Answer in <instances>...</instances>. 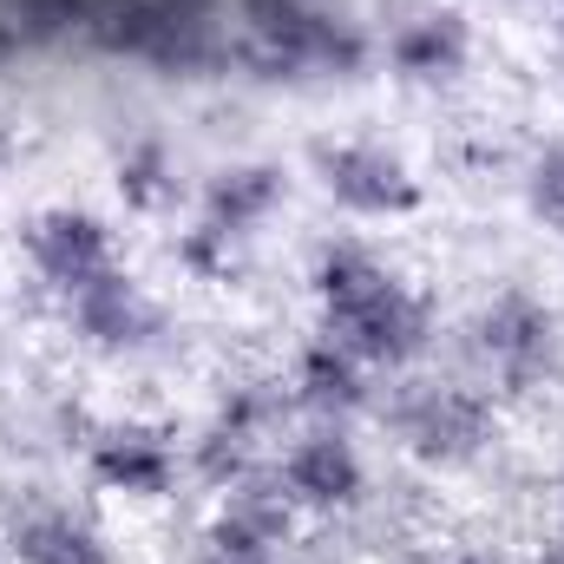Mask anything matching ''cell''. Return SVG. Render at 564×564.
<instances>
[{
	"instance_id": "obj_1",
	"label": "cell",
	"mask_w": 564,
	"mask_h": 564,
	"mask_svg": "<svg viewBox=\"0 0 564 564\" xmlns=\"http://www.w3.org/2000/svg\"><path fill=\"white\" fill-rule=\"evenodd\" d=\"M315 295L328 308V335L348 355L375 361V368H401L426 348V302L361 243H328L322 250Z\"/></svg>"
},
{
	"instance_id": "obj_2",
	"label": "cell",
	"mask_w": 564,
	"mask_h": 564,
	"mask_svg": "<svg viewBox=\"0 0 564 564\" xmlns=\"http://www.w3.org/2000/svg\"><path fill=\"white\" fill-rule=\"evenodd\" d=\"M237 53L263 79H295V73H361L368 40L355 20L315 7V0H243L237 13Z\"/></svg>"
},
{
	"instance_id": "obj_3",
	"label": "cell",
	"mask_w": 564,
	"mask_h": 564,
	"mask_svg": "<svg viewBox=\"0 0 564 564\" xmlns=\"http://www.w3.org/2000/svg\"><path fill=\"white\" fill-rule=\"evenodd\" d=\"M112 53L144 59L158 73H191L210 59L217 26H210V0H93L86 20Z\"/></svg>"
},
{
	"instance_id": "obj_4",
	"label": "cell",
	"mask_w": 564,
	"mask_h": 564,
	"mask_svg": "<svg viewBox=\"0 0 564 564\" xmlns=\"http://www.w3.org/2000/svg\"><path fill=\"white\" fill-rule=\"evenodd\" d=\"M276 197H282V177L270 164H230V171H217L210 191H204V217H197L184 257H191L197 270L230 263V250L276 210Z\"/></svg>"
},
{
	"instance_id": "obj_5",
	"label": "cell",
	"mask_w": 564,
	"mask_h": 564,
	"mask_svg": "<svg viewBox=\"0 0 564 564\" xmlns=\"http://www.w3.org/2000/svg\"><path fill=\"white\" fill-rule=\"evenodd\" d=\"M26 257H33V270L53 282L66 302H73L79 289H93L99 276L119 270V257H112V230H106L93 210H66V204L33 217V230H26Z\"/></svg>"
},
{
	"instance_id": "obj_6",
	"label": "cell",
	"mask_w": 564,
	"mask_h": 564,
	"mask_svg": "<svg viewBox=\"0 0 564 564\" xmlns=\"http://www.w3.org/2000/svg\"><path fill=\"white\" fill-rule=\"evenodd\" d=\"M322 184L341 210L355 217H408L421 204V184L414 171L388 151V144H368V139H348V144H328L322 151Z\"/></svg>"
},
{
	"instance_id": "obj_7",
	"label": "cell",
	"mask_w": 564,
	"mask_h": 564,
	"mask_svg": "<svg viewBox=\"0 0 564 564\" xmlns=\"http://www.w3.org/2000/svg\"><path fill=\"white\" fill-rule=\"evenodd\" d=\"M479 348L492 355V368H499L506 381H532V375H545V368L558 361V322H552V308H545L539 295L506 289V295H492V308L479 315Z\"/></svg>"
},
{
	"instance_id": "obj_8",
	"label": "cell",
	"mask_w": 564,
	"mask_h": 564,
	"mask_svg": "<svg viewBox=\"0 0 564 564\" xmlns=\"http://www.w3.org/2000/svg\"><path fill=\"white\" fill-rule=\"evenodd\" d=\"M401 433L426 459H466L492 433V408L479 394H466V388H426L401 408Z\"/></svg>"
},
{
	"instance_id": "obj_9",
	"label": "cell",
	"mask_w": 564,
	"mask_h": 564,
	"mask_svg": "<svg viewBox=\"0 0 564 564\" xmlns=\"http://www.w3.org/2000/svg\"><path fill=\"white\" fill-rule=\"evenodd\" d=\"M282 486H289L295 506H322V512H335V506H355V499H361L368 466H361V453H355L341 433H308V440L289 446V459H282Z\"/></svg>"
},
{
	"instance_id": "obj_10",
	"label": "cell",
	"mask_w": 564,
	"mask_h": 564,
	"mask_svg": "<svg viewBox=\"0 0 564 564\" xmlns=\"http://www.w3.org/2000/svg\"><path fill=\"white\" fill-rule=\"evenodd\" d=\"M93 479L112 492H132V499H158L177 479V453L151 426H112L93 440Z\"/></svg>"
},
{
	"instance_id": "obj_11",
	"label": "cell",
	"mask_w": 564,
	"mask_h": 564,
	"mask_svg": "<svg viewBox=\"0 0 564 564\" xmlns=\"http://www.w3.org/2000/svg\"><path fill=\"white\" fill-rule=\"evenodd\" d=\"M66 308H73L79 335L99 341V348H139L144 335L158 328V308L144 302V289L126 270H112V276H99L93 289H79Z\"/></svg>"
},
{
	"instance_id": "obj_12",
	"label": "cell",
	"mask_w": 564,
	"mask_h": 564,
	"mask_svg": "<svg viewBox=\"0 0 564 564\" xmlns=\"http://www.w3.org/2000/svg\"><path fill=\"white\" fill-rule=\"evenodd\" d=\"M388 53H394V66H401L408 79H446V73L466 66L473 40H466V20H459V13L433 7V13H414V20L388 40Z\"/></svg>"
},
{
	"instance_id": "obj_13",
	"label": "cell",
	"mask_w": 564,
	"mask_h": 564,
	"mask_svg": "<svg viewBox=\"0 0 564 564\" xmlns=\"http://www.w3.org/2000/svg\"><path fill=\"white\" fill-rule=\"evenodd\" d=\"M361 355H348L335 335H322V341H308L302 348V361H295V388H302V401L308 408H322V414H348V408H361Z\"/></svg>"
},
{
	"instance_id": "obj_14",
	"label": "cell",
	"mask_w": 564,
	"mask_h": 564,
	"mask_svg": "<svg viewBox=\"0 0 564 564\" xmlns=\"http://www.w3.org/2000/svg\"><path fill=\"white\" fill-rule=\"evenodd\" d=\"M20 564H112L106 539L73 512H33L20 525Z\"/></svg>"
},
{
	"instance_id": "obj_15",
	"label": "cell",
	"mask_w": 564,
	"mask_h": 564,
	"mask_svg": "<svg viewBox=\"0 0 564 564\" xmlns=\"http://www.w3.org/2000/svg\"><path fill=\"white\" fill-rule=\"evenodd\" d=\"M119 191H126V204H139V210H158L177 184H171V158H164V144H126V158H119Z\"/></svg>"
},
{
	"instance_id": "obj_16",
	"label": "cell",
	"mask_w": 564,
	"mask_h": 564,
	"mask_svg": "<svg viewBox=\"0 0 564 564\" xmlns=\"http://www.w3.org/2000/svg\"><path fill=\"white\" fill-rule=\"evenodd\" d=\"M532 210H539L545 224H558V230H564V144H558V151H545V158L532 164Z\"/></svg>"
},
{
	"instance_id": "obj_17",
	"label": "cell",
	"mask_w": 564,
	"mask_h": 564,
	"mask_svg": "<svg viewBox=\"0 0 564 564\" xmlns=\"http://www.w3.org/2000/svg\"><path fill=\"white\" fill-rule=\"evenodd\" d=\"M204 564H276V552H230V545H210Z\"/></svg>"
},
{
	"instance_id": "obj_18",
	"label": "cell",
	"mask_w": 564,
	"mask_h": 564,
	"mask_svg": "<svg viewBox=\"0 0 564 564\" xmlns=\"http://www.w3.org/2000/svg\"><path fill=\"white\" fill-rule=\"evenodd\" d=\"M440 564H473V558H440Z\"/></svg>"
},
{
	"instance_id": "obj_19",
	"label": "cell",
	"mask_w": 564,
	"mask_h": 564,
	"mask_svg": "<svg viewBox=\"0 0 564 564\" xmlns=\"http://www.w3.org/2000/svg\"><path fill=\"white\" fill-rule=\"evenodd\" d=\"M552 564H564V552H558V558H552Z\"/></svg>"
}]
</instances>
